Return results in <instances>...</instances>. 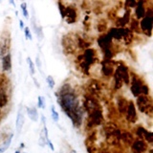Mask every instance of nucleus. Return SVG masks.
Instances as JSON below:
<instances>
[{
	"mask_svg": "<svg viewBox=\"0 0 153 153\" xmlns=\"http://www.w3.org/2000/svg\"><path fill=\"white\" fill-rule=\"evenodd\" d=\"M46 143H48V145H49V146H50V148H51V150H53L54 151L55 150V147H54V146H53V143H52V142L50 141V140H48Z\"/></svg>",
	"mask_w": 153,
	"mask_h": 153,
	"instance_id": "41",
	"label": "nucleus"
},
{
	"mask_svg": "<svg viewBox=\"0 0 153 153\" xmlns=\"http://www.w3.org/2000/svg\"><path fill=\"white\" fill-rule=\"evenodd\" d=\"M108 17H109V19H111V20H115V19H117V13H116V10H115L114 8L111 9L108 12Z\"/></svg>",
	"mask_w": 153,
	"mask_h": 153,
	"instance_id": "38",
	"label": "nucleus"
},
{
	"mask_svg": "<svg viewBox=\"0 0 153 153\" xmlns=\"http://www.w3.org/2000/svg\"><path fill=\"white\" fill-rule=\"evenodd\" d=\"M24 33H25V36H26L27 39L32 40V33H31V31H30V28H29V27L24 28Z\"/></svg>",
	"mask_w": 153,
	"mask_h": 153,
	"instance_id": "39",
	"label": "nucleus"
},
{
	"mask_svg": "<svg viewBox=\"0 0 153 153\" xmlns=\"http://www.w3.org/2000/svg\"><path fill=\"white\" fill-rule=\"evenodd\" d=\"M113 78H114V80H115V84H114V88L116 90H119L123 87V81L121 78V76L118 73L117 70L114 71V74H113Z\"/></svg>",
	"mask_w": 153,
	"mask_h": 153,
	"instance_id": "23",
	"label": "nucleus"
},
{
	"mask_svg": "<svg viewBox=\"0 0 153 153\" xmlns=\"http://www.w3.org/2000/svg\"><path fill=\"white\" fill-rule=\"evenodd\" d=\"M56 95L62 111L71 120L74 126L80 127L83 123L84 110L79 103V99L75 90L70 84L66 83L61 86Z\"/></svg>",
	"mask_w": 153,
	"mask_h": 153,
	"instance_id": "1",
	"label": "nucleus"
},
{
	"mask_svg": "<svg viewBox=\"0 0 153 153\" xmlns=\"http://www.w3.org/2000/svg\"><path fill=\"white\" fill-rule=\"evenodd\" d=\"M123 39L124 44H126V45H130L133 42L134 36H133V33L129 30V29H126V33H124Z\"/></svg>",
	"mask_w": 153,
	"mask_h": 153,
	"instance_id": "25",
	"label": "nucleus"
},
{
	"mask_svg": "<svg viewBox=\"0 0 153 153\" xmlns=\"http://www.w3.org/2000/svg\"><path fill=\"white\" fill-rule=\"evenodd\" d=\"M146 131V128H143V126H138L136 127L135 129V133L137 135V139H140V140H143V135H145V133Z\"/></svg>",
	"mask_w": 153,
	"mask_h": 153,
	"instance_id": "28",
	"label": "nucleus"
},
{
	"mask_svg": "<svg viewBox=\"0 0 153 153\" xmlns=\"http://www.w3.org/2000/svg\"><path fill=\"white\" fill-rule=\"evenodd\" d=\"M126 119L127 123H135L138 120L136 106L132 100H129L128 102L127 109L126 112Z\"/></svg>",
	"mask_w": 153,
	"mask_h": 153,
	"instance_id": "8",
	"label": "nucleus"
},
{
	"mask_svg": "<svg viewBox=\"0 0 153 153\" xmlns=\"http://www.w3.org/2000/svg\"><path fill=\"white\" fill-rule=\"evenodd\" d=\"M19 27H20L21 30H23V29L25 28V26H24V22L21 20V19H20V20H19Z\"/></svg>",
	"mask_w": 153,
	"mask_h": 153,
	"instance_id": "42",
	"label": "nucleus"
},
{
	"mask_svg": "<svg viewBox=\"0 0 153 153\" xmlns=\"http://www.w3.org/2000/svg\"><path fill=\"white\" fill-rule=\"evenodd\" d=\"M24 123H25V117H24V111L23 108L20 107L18 109L17 112V116H16V132L19 134L21 132Z\"/></svg>",
	"mask_w": 153,
	"mask_h": 153,
	"instance_id": "17",
	"label": "nucleus"
},
{
	"mask_svg": "<svg viewBox=\"0 0 153 153\" xmlns=\"http://www.w3.org/2000/svg\"><path fill=\"white\" fill-rule=\"evenodd\" d=\"M137 5V2L136 1H133V0H127V1H126V3H124V7H126V10H130V8H134L136 7Z\"/></svg>",
	"mask_w": 153,
	"mask_h": 153,
	"instance_id": "34",
	"label": "nucleus"
},
{
	"mask_svg": "<svg viewBox=\"0 0 153 153\" xmlns=\"http://www.w3.org/2000/svg\"><path fill=\"white\" fill-rule=\"evenodd\" d=\"M126 33V28H111L108 31L107 35L111 39L115 40H121Z\"/></svg>",
	"mask_w": 153,
	"mask_h": 153,
	"instance_id": "12",
	"label": "nucleus"
},
{
	"mask_svg": "<svg viewBox=\"0 0 153 153\" xmlns=\"http://www.w3.org/2000/svg\"><path fill=\"white\" fill-rule=\"evenodd\" d=\"M2 69L3 71H11L12 69V56L8 54L2 57Z\"/></svg>",
	"mask_w": 153,
	"mask_h": 153,
	"instance_id": "22",
	"label": "nucleus"
},
{
	"mask_svg": "<svg viewBox=\"0 0 153 153\" xmlns=\"http://www.w3.org/2000/svg\"><path fill=\"white\" fill-rule=\"evenodd\" d=\"M51 114H52V118L53 120H54L55 122H59V113L56 112V110L55 108L54 105H52L51 106Z\"/></svg>",
	"mask_w": 153,
	"mask_h": 153,
	"instance_id": "30",
	"label": "nucleus"
},
{
	"mask_svg": "<svg viewBox=\"0 0 153 153\" xmlns=\"http://www.w3.org/2000/svg\"><path fill=\"white\" fill-rule=\"evenodd\" d=\"M27 62H28V65H29V69H30V73L31 75H35L36 73V68H35V64H33V62L32 61V59L30 57H27Z\"/></svg>",
	"mask_w": 153,
	"mask_h": 153,
	"instance_id": "31",
	"label": "nucleus"
},
{
	"mask_svg": "<svg viewBox=\"0 0 153 153\" xmlns=\"http://www.w3.org/2000/svg\"><path fill=\"white\" fill-rule=\"evenodd\" d=\"M87 90L89 95L93 96L95 98L98 97L102 91V83L97 79H91L87 83Z\"/></svg>",
	"mask_w": 153,
	"mask_h": 153,
	"instance_id": "10",
	"label": "nucleus"
},
{
	"mask_svg": "<svg viewBox=\"0 0 153 153\" xmlns=\"http://www.w3.org/2000/svg\"><path fill=\"white\" fill-rule=\"evenodd\" d=\"M143 141L146 142L147 143H149V145H151L153 143V133L151 131L146 130L145 135H143Z\"/></svg>",
	"mask_w": 153,
	"mask_h": 153,
	"instance_id": "29",
	"label": "nucleus"
},
{
	"mask_svg": "<svg viewBox=\"0 0 153 153\" xmlns=\"http://www.w3.org/2000/svg\"><path fill=\"white\" fill-rule=\"evenodd\" d=\"M116 70L118 71L120 76H121L123 83H126V84L130 83V74H129L128 68L126 65H124L123 63H120L116 68Z\"/></svg>",
	"mask_w": 153,
	"mask_h": 153,
	"instance_id": "11",
	"label": "nucleus"
},
{
	"mask_svg": "<svg viewBox=\"0 0 153 153\" xmlns=\"http://www.w3.org/2000/svg\"><path fill=\"white\" fill-rule=\"evenodd\" d=\"M119 127L117 126L116 123L114 122H108V123H105L104 126H103V129L102 131L104 133L105 137H108L110 135H112V134L115 132L116 129H118Z\"/></svg>",
	"mask_w": 153,
	"mask_h": 153,
	"instance_id": "18",
	"label": "nucleus"
},
{
	"mask_svg": "<svg viewBox=\"0 0 153 153\" xmlns=\"http://www.w3.org/2000/svg\"><path fill=\"white\" fill-rule=\"evenodd\" d=\"M57 6H59V10L60 13V16L62 18H64V12H65V5L62 1H57Z\"/></svg>",
	"mask_w": 153,
	"mask_h": 153,
	"instance_id": "32",
	"label": "nucleus"
},
{
	"mask_svg": "<svg viewBox=\"0 0 153 153\" xmlns=\"http://www.w3.org/2000/svg\"><path fill=\"white\" fill-rule=\"evenodd\" d=\"M152 23H153V10L151 7L146 8V16L142 19L140 23V29L147 36H151L152 33Z\"/></svg>",
	"mask_w": 153,
	"mask_h": 153,
	"instance_id": "3",
	"label": "nucleus"
},
{
	"mask_svg": "<svg viewBox=\"0 0 153 153\" xmlns=\"http://www.w3.org/2000/svg\"><path fill=\"white\" fill-rule=\"evenodd\" d=\"M141 93L142 95H145V96H149V87H148V85L143 83L142 85V89H141Z\"/></svg>",
	"mask_w": 153,
	"mask_h": 153,
	"instance_id": "36",
	"label": "nucleus"
},
{
	"mask_svg": "<svg viewBox=\"0 0 153 153\" xmlns=\"http://www.w3.org/2000/svg\"><path fill=\"white\" fill-rule=\"evenodd\" d=\"M146 1H138L135 7V18L137 19H143L146 16V8L145 6Z\"/></svg>",
	"mask_w": 153,
	"mask_h": 153,
	"instance_id": "16",
	"label": "nucleus"
},
{
	"mask_svg": "<svg viewBox=\"0 0 153 153\" xmlns=\"http://www.w3.org/2000/svg\"><path fill=\"white\" fill-rule=\"evenodd\" d=\"M98 43H99L100 47L102 49V51L110 49L113 45L112 39L109 37V36L107 35V33H103V35L100 36L98 38Z\"/></svg>",
	"mask_w": 153,
	"mask_h": 153,
	"instance_id": "14",
	"label": "nucleus"
},
{
	"mask_svg": "<svg viewBox=\"0 0 153 153\" xmlns=\"http://www.w3.org/2000/svg\"><path fill=\"white\" fill-rule=\"evenodd\" d=\"M8 91L9 90H0V109L6 107L10 100Z\"/></svg>",
	"mask_w": 153,
	"mask_h": 153,
	"instance_id": "21",
	"label": "nucleus"
},
{
	"mask_svg": "<svg viewBox=\"0 0 153 153\" xmlns=\"http://www.w3.org/2000/svg\"><path fill=\"white\" fill-rule=\"evenodd\" d=\"M64 19L68 24H74L76 20H78V11L75 6H69L65 7V12H64Z\"/></svg>",
	"mask_w": 153,
	"mask_h": 153,
	"instance_id": "6",
	"label": "nucleus"
},
{
	"mask_svg": "<svg viewBox=\"0 0 153 153\" xmlns=\"http://www.w3.org/2000/svg\"><path fill=\"white\" fill-rule=\"evenodd\" d=\"M1 114H2L1 113V109H0V118H1Z\"/></svg>",
	"mask_w": 153,
	"mask_h": 153,
	"instance_id": "46",
	"label": "nucleus"
},
{
	"mask_svg": "<svg viewBox=\"0 0 153 153\" xmlns=\"http://www.w3.org/2000/svg\"><path fill=\"white\" fill-rule=\"evenodd\" d=\"M102 75L106 78H109V76H113L114 74V62H112V60H106L104 59L102 61Z\"/></svg>",
	"mask_w": 153,
	"mask_h": 153,
	"instance_id": "13",
	"label": "nucleus"
},
{
	"mask_svg": "<svg viewBox=\"0 0 153 153\" xmlns=\"http://www.w3.org/2000/svg\"><path fill=\"white\" fill-rule=\"evenodd\" d=\"M97 29L100 33H104L107 30V21L105 20V19H100V20L98 22Z\"/></svg>",
	"mask_w": 153,
	"mask_h": 153,
	"instance_id": "27",
	"label": "nucleus"
},
{
	"mask_svg": "<svg viewBox=\"0 0 153 153\" xmlns=\"http://www.w3.org/2000/svg\"><path fill=\"white\" fill-rule=\"evenodd\" d=\"M37 106L39 108H42L44 109L45 107V100H44V98L42 97V96H38L37 98Z\"/></svg>",
	"mask_w": 153,
	"mask_h": 153,
	"instance_id": "35",
	"label": "nucleus"
},
{
	"mask_svg": "<svg viewBox=\"0 0 153 153\" xmlns=\"http://www.w3.org/2000/svg\"><path fill=\"white\" fill-rule=\"evenodd\" d=\"M130 146H131L132 153H146L148 149L147 143L143 140H140V139L134 140Z\"/></svg>",
	"mask_w": 153,
	"mask_h": 153,
	"instance_id": "9",
	"label": "nucleus"
},
{
	"mask_svg": "<svg viewBox=\"0 0 153 153\" xmlns=\"http://www.w3.org/2000/svg\"><path fill=\"white\" fill-rule=\"evenodd\" d=\"M36 65L39 67V68H41V62H40V59H39V56H36Z\"/></svg>",
	"mask_w": 153,
	"mask_h": 153,
	"instance_id": "40",
	"label": "nucleus"
},
{
	"mask_svg": "<svg viewBox=\"0 0 153 153\" xmlns=\"http://www.w3.org/2000/svg\"><path fill=\"white\" fill-rule=\"evenodd\" d=\"M121 141L123 142V143L127 146H130L134 141L133 135L126 130H122V135H121Z\"/></svg>",
	"mask_w": 153,
	"mask_h": 153,
	"instance_id": "19",
	"label": "nucleus"
},
{
	"mask_svg": "<svg viewBox=\"0 0 153 153\" xmlns=\"http://www.w3.org/2000/svg\"><path fill=\"white\" fill-rule=\"evenodd\" d=\"M13 134L10 133L9 135L7 134L6 137L3 138V143H2V145L0 146V153H4L10 147L12 140H13Z\"/></svg>",
	"mask_w": 153,
	"mask_h": 153,
	"instance_id": "20",
	"label": "nucleus"
},
{
	"mask_svg": "<svg viewBox=\"0 0 153 153\" xmlns=\"http://www.w3.org/2000/svg\"><path fill=\"white\" fill-rule=\"evenodd\" d=\"M46 81H47V83H48V85H49V87L51 89L54 88V86H55V79H54V78H53L52 76H48L47 78H46Z\"/></svg>",
	"mask_w": 153,
	"mask_h": 153,
	"instance_id": "37",
	"label": "nucleus"
},
{
	"mask_svg": "<svg viewBox=\"0 0 153 153\" xmlns=\"http://www.w3.org/2000/svg\"><path fill=\"white\" fill-rule=\"evenodd\" d=\"M12 45V39H11V33L9 30H4L0 36V56L3 57L10 54Z\"/></svg>",
	"mask_w": 153,
	"mask_h": 153,
	"instance_id": "4",
	"label": "nucleus"
},
{
	"mask_svg": "<svg viewBox=\"0 0 153 153\" xmlns=\"http://www.w3.org/2000/svg\"><path fill=\"white\" fill-rule=\"evenodd\" d=\"M70 153H76V150H74V149H72V150L70 151Z\"/></svg>",
	"mask_w": 153,
	"mask_h": 153,
	"instance_id": "43",
	"label": "nucleus"
},
{
	"mask_svg": "<svg viewBox=\"0 0 153 153\" xmlns=\"http://www.w3.org/2000/svg\"><path fill=\"white\" fill-rule=\"evenodd\" d=\"M137 106L138 109L140 110L142 113H145L146 110L151 106L152 104V100L149 96H145V95H140L139 97H137Z\"/></svg>",
	"mask_w": 153,
	"mask_h": 153,
	"instance_id": "7",
	"label": "nucleus"
},
{
	"mask_svg": "<svg viewBox=\"0 0 153 153\" xmlns=\"http://www.w3.org/2000/svg\"><path fill=\"white\" fill-rule=\"evenodd\" d=\"M14 153H20V151H19V150H16V151L14 152Z\"/></svg>",
	"mask_w": 153,
	"mask_h": 153,
	"instance_id": "45",
	"label": "nucleus"
},
{
	"mask_svg": "<svg viewBox=\"0 0 153 153\" xmlns=\"http://www.w3.org/2000/svg\"><path fill=\"white\" fill-rule=\"evenodd\" d=\"M130 30L131 32H135L140 33H141V29H140V22H139L136 18H131L130 19Z\"/></svg>",
	"mask_w": 153,
	"mask_h": 153,
	"instance_id": "26",
	"label": "nucleus"
},
{
	"mask_svg": "<svg viewBox=\"0 0 153 153\" xmlns=\"http://www.w3.org/2000/svg\"><path fill=\"white\" fill-rule=\"evenodd\" d=\"M128 100L123 97H119L117 100V111L120 116H126V112L127 109Z\"/></svg>",
	"mask_w": 153,
	"mask_h": 153,
	"instance_id": "15",
	"label": "nucleus"
},
{
	"mask_svg": "<svg viewBox=\"0 0 153 153\" xmlns=\"http://www.w3.org/2000/svg\"><path fill=\"white\" fill-rule=\"evenodd\" d=\"M61 46L64 55H75L78 46H76V33H66L61 38Z\"/></svg>",
	"mask_w": 153,
	"mask_h": 153,
	"instance_id": "2",
	"label": "nucleus"
},
{
	"mask_svg": "<svg viewBox=\"0 0 153 153\" xmlns=\"http://www.w3.org/2000/svg\"><path fill=\"white\" fill-rule=\"evenodd\" d=\"M130 79H131V92L134 97L137 98L140 95H142L141 93L142 85L145 82L140 79V76L135 75L134 73L130 74Z\"/></svg>",
	"mask_w": 153,
	"mask_h": 153,
	"instance_id": "5",
	"label": "nucleus"
},
{
	"mask_svg": "<svg viewBox=\"0 0 153 153\" xmlns=\"http://www.w3.org/2000/svg\"><path fill=\"white\" fill-rule=\"evenodd\" d=\"M26 111H27L28 117L30 118L33 122L38 121V112L36 107H27Z\"/></svg>",
	"mask_w": 153,
	"mask_h": 153,
	"instance_id": "24",
	"label": "nucleus"
},
{
	"mask_svg": "<svg viewBox=\"0 0 153 153\" xmlns=\"http://www.w3.org/2000/svg\"><path fill=\"white\" fill-rule=\"evenodd\" d=\"M20 8H21V11L23 13V16L25 18H29V13H28V10H27V4L25 2H23L20 4Z\"/></svg>",
	"mask_w": 153,
	"mask_h": 153,
	"instance_id": "33",
	"label": "nucleus"
},
{
	"mask_svg": "<svg viewBox=\"0 0 153 153\" xmlns=\"http://www.w3.org/2000/svg\"><path fill=\"white\" fill-rule=\"evenodd\" d=\"M24 147V143H20V148Z\"/></svg>",
	"mask_w": 153,
	"mask_h": 153,
	"instance_id": "44",
	"label": "nucleus"
}]
</instances>
